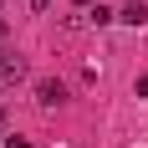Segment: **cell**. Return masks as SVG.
<instances>
[{
    "label": "cell",
    "mask_w": 148,
    "mask_h": 148,
    "mask_svg": "<svg viewBox=\"0 0 148 148\" xmlns=\"http://www.w3.org/2000/svg\"><path fill=\"white\" fill-rule=\"evenodd\" d=\"M61 97H66V87H61L56 77H46V82H36V102H41V107H56Z\"/></svg>",
    "instance_id": "6da1fadb"
},
{
    "label": "cell",
    "mask_w": 148,
    "mask_h": 148,
    "mask_svg": "<svg viewBox=\"0 0 148 148\" xmlns=\"http://www.w3.org/2000/svg\"><path fill=\"white\" fill-rule=\"evenodd\" d=\"M21 72H26V61L15 51H0V82H21Z\"/></svg>",
    "instance_id": "7a4b0ae2"
},
{
    "label": "cell",
    "mask_w": 148,
    "mask_h": 148,
    "mask_svg": "<svg viewBox=\"0 0 148 148\" xmlns=\"http://www.w3.org/2000/svg\"><path fill=\"white\" fill-rule=\"evenodd\" d=\"M118 21H128V26H143V21H148V5H143V0H128V5L118 10Z\"/></svg>",
    "instance_id": "3957f363"
},
{
    "label": "cell",
    "mask_w": 148,
    "mask_h": 148,
    "mask_svg": "<svg viewBox=\"0 0 148 148\" xmlns=\"http://www.w3.org/2000/svg\"><path fill=\"white\" fill-rule=\"evenodd\" d=\"M133 92H138V97H148V77H138V82H133Z\"/></svg>",
    "instance_id": "277c9868"
},
{
    "label": "cell",
    "mask_w": 148,
    "mask_h": 148,
    "mask_svg": "<svg viewBox=\"0 0 148 148\" xmlns=\"http://www.w3.org/2000/svg\"><path fill=\"white\" fill-rule=\"evenodd\" d=\"M5 148H31V143H26V138H5Z\"/></svg>",
    "instance_id": "5b68a950"
},
{
    "label": "cell",
    "mask_w": 148,
    "mask_h": 148,
    "mask_svg": "<svg viewBox=\"0 0 148 148\" xmlns=\"http://www.w3.org/2000/svg\"><path fill=\"white\" fill-rule=\"evenodd\" d=\"M46 5H51V0H36V10H46Z\"/></svg>",
    "instance_id": "8992f818"
},
{
    "label": "cell",
    "mask_w": 148,
    "mask_h": 148,
    "mask_svg": "<svg viewBox=\"0 0 148 148\" xmlns=\"http://www.w3.org/2000/svg\"><path fill=\"white\" fill-rule=\"evenodd\" d=\"M0 133H5V112H0Z\"/></svg>",
    "instance_id": "52a82bcc"
}]
</instances>
